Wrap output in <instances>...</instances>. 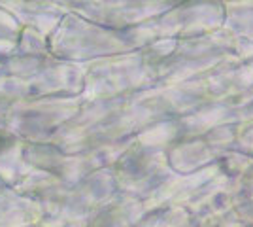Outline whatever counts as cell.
Here are the masks:
<instances>
[]
</instances>
